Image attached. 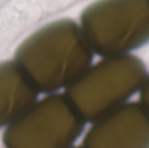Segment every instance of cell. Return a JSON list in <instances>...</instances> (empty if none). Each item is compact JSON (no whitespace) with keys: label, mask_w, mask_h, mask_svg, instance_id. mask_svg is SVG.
<instances>
[{"label":"cell","mask_w":149,"mask_h":148,"mask_svg":"<svg viewBox=\"0 0 149 148\" xmlns=\"http://www.w3.org/2000/svg\"><path fill=\"white\" fill-rule=\"evenodd\" d=\"M93 57L80 25L60 18L22 41L13 60L38 93L52 94L80 77L92 66Z\"/></svg>","instance_id":"6da1fadb"},{"label":"cell","mask_w":149,"mask_h":148,"mask_svg":"<svg viewBox=\"0 0 149 148\" xmlns=\"http://www.w3.org/2000/svg\"><path fill=\"white\" fill-rule=\"evenodd\" d=\"M147 67L132 54L103 58L65 89L64 96L85 122H95L140 92Z\"/></svg>","instance_id":"7a4b0ae2"},{"label":"cell","mask_w":149,"mask_h":148,"mask_svg":"<svg viewBox=\"0 0 149 148\" xmlns=\"http://www.w3.org/2000/svg\"><path fill=\"white\" fill-rule=\"evenodd\" d=\"M80 28L94 54L127 55L149 43V0H97L82 10Z\"/></svg>","instance_id":"3957f363"},{"label":"cell","mask_w":149,"mask_h":148,"mask_svg":"<svg viewBox=\"0 0 149 148\" xmlns=\"http://www.w3.org/2000/svg\"><path fill=\"white\" fill-rule=\"evenodd\" d=\"M85 121L64 93L47 94L5 128V148H72Z\"/></svg>","instance_id":"277c9868"},{"label":"cell","mask_w":149,"mask_h":148,"mask_svg":"<svg viewBox=\"0 0 149 148\" xmlns=\"http://www.w3.org/2000/svg\"><path fill=\"white\" fill-rule=\"evenodd\" d=\"M82 148H149V113L140 102H127L93 122Z\"/></svg>","instance_id":"5b68a950"},{"label":"cell","mask_w":149,"mask_h":148,"mask_svg":"<svg viewBox=\"0 0 149 148\" xmlns=\"http://www.w3.org/2000/svg\"><path fill=\"white\" fill-rule=\"evenodd\" d=\"M38 92L15 60L0 62V128H7L31 105Z\"/></svg>","instance_id":"8992f818"},{"label":"cell","mask_w":149,"mask_h":148,"mask_svg":"<svg viewBox=\"0 0 149 148\" xmlns=\"http://www.w3.org/2000/svg\"><path fill=\"white\" fill-rule=\"evenodd\" d=\"M139 93H140V101L139 102L149 113V73L147 75V77H145V81H144V84H143V87H141Z\"/></svg>","instance_id":"52a82bcc"},{"label":"cell","mask_w":149,"mask_h":148,"mask_svg":"<svg viewBox=\"0 0 149 148\" xmlns=\"http://www.w3.org/2000/svg\"><path fill=\"white\" fill-rule=\"evenodd\" d=\"M72 148H82V147H72Z\"/></svg>","instance_id":"ba28073f"}]
</instances>
